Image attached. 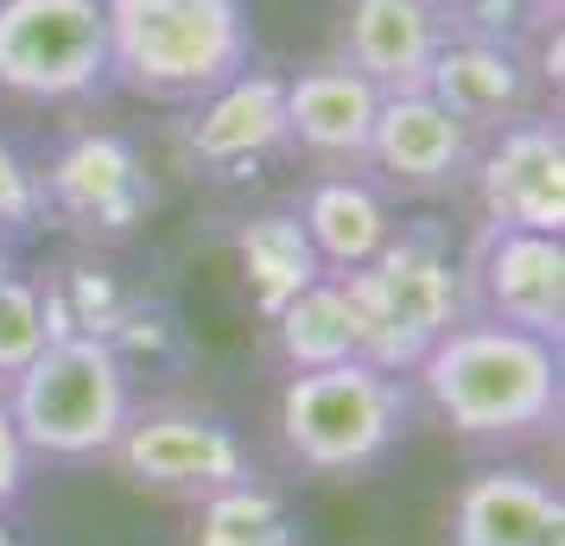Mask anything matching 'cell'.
<instances>
[{"label":"cell","instance_id":"6da1fadb","mask_svg":"<svg viewBox=\"0 0 565 546\" xmlns=\"http://www.w3.org/2000/svg\"><path fill=\"white\" fill-rule=\"evenodd\" d=\"M559 343L527 338L514 324H489V318H458L413 363V388L458 439L514 445L559 419Z\"/></svg>","mask_w":565,"mask_h":546},{"label":"cell","instance_id":"7a4b0ae2","mask_svg":"<svg viewBox=\"0 0 565 546\" xmlns=\"http://www.w3.org/2000/svg\"><path fill=\"white\" fill-rule=\"evenodd\" d=\"M108 83L140 103H198L248 71L242 0H103Z\"/></svg>","mask_w":565,"mask_h":546},{"label":"cell","instance_id":"3957f363","mask_svg":"<svg viewBox=\"0 0 565 546\" xmlns=\"http://www.w3.org/2000/svg\"><path fill=\"white\" fill-rule=\"evenodd\" d=\"M413 419L407 375H387L375 363H337L286 375L274 426L286 458L311 477H362L401 445Z\"/></svg>","mask_w":565,"mask_h":546},{"label":"cell","instance_id":"277c9868","mask_svg":"<svg viewBox=\"0 0 565 546\" xmlns=\"http://www.w3.org/2000/svg\"><path fill=\"white\" fill-rule=\"evenodd\" d=\"M0 394L26 451L57 464L108 458V445L134 419V375L115 363L108 343L89 338H52Z\"/></svg>","mask_w":565,"mask_h":546},{"label":"cell","instance_id":"5b68a950","mask_svg":"<svg viewBox=\"0 0 565 546\" xmlns=\"http://www.w3.org/2000/svg\"><path fill=\"white\" fill-rule=\"evenodd\" d=\"M337 287L356 318V356L387 368V375H413V363L458 318H470L463 312V274L438 235H394L369 267L337 274Z\"/></svg>","mask_w":565,"mask_h":546},{"label":"cell","instance_id":"8992f818","mask_svg":"<svg viewBox=\"0 0 565 546\" xmlns=\"http://www.w3.org/2000/svg\"><path fill=\"white\" fill-rule=\"evenodd\" d=\"M108 83L103 0H0V89L20 103H83Z\"/></svg>","mask_w":565,"mask_h":546},{"label":"cell","instance_id":"52a82bcc","mask_svg":"<svg viewBox=\"0 0 565 546\" xmlns=\"http://www.w3.org/2000/svg\"><path fill=\"white\" fill-rule=\"evenodd\" d=\"M159 191L147 179V159L134 153L128 133L115 128H83L71 133L45 172H39V210L64 216L89 242H121L153 216Z\"/></svg>","mask_w":565,"mask_h":546},{"label":"cell","instance_id":"ba28073f","mask_svg":"<svg viewBox=\"0 0 565 546\" xmlns=\"http://www.w3.org/2000/svg\"><path fill=\"white\" fill-rule=\"evenodd\" d=\"M108 458L134 490L179 495V502H204L210 490L255 477L235 426H223L216 414H198V407H147V414L134 407L121 439L108 445Z\"/></svg>","mask_w":565,"mask_h":546},{"label":"cell","instance_id":"9c48e42d","mask_svg":"<svg viewBox=\"0 0 565 546\" xmlns=\"http://www.w3.org/2000/svg\"><path fill=\"white\" fill-rule=\"evenodd\" d=\"M458 274H463V312L470 318L514 324L527 338L559 343L565 331V242L559 235L483 223Z\"/></svg>","mask_w":565,"mask_h":546},{"label":"cell","instance_id":"30bf717a","mask_svg":"<svg viewBox=\"0 0 565 546\" xmlns=\"http://www.w3.org/2000/svg\"><path fill=\"white\" fill-rule=\"evenodd\" d=\"M470 191L495 229H565V133L553 115H521L470 153Z\"/></svg>","mask_w":565,"mask_h":546},{"label":"cell","instance_id":"8fae6325","mask_svg":"<svg viewBox=\"0 0 565 546\" xmlns=\"http://www.w3.org/2000/svg\"><path fill=\"white\" fill-rule=\"evenodd\" d=\"M184 153L223 172V179H248V165L274 159L286 140V77L274 71H235L216 83L210 96L184 103Z\"/></svg>","mask_w":565,"mask_h":546},{"label":"cell","instance_id":"7c38bea8","mask_svg":"<svg viewBox=\"0 0 565 546\" xmlns=\"http://www.w3.org/2000/svg\"><path fill=\"white\" fill-rule=\"evenodd\" d=\"M470 153H477V133L445 103H433L426 89H413V96H382L362 165L382 172L394 191L426 197V191H451V184L470 179Z\"/></svg>","mask_w":565,"mask_h":546},{"label":"cell","instance_id":"4fadbf2b","mask_svg":"<svg viewBox=\"0 0 565 546\" xmlns=\"http://www.w3.org/2000/svg\"><path fill=\"white\" fill-rule=\"evenodd\" d=\"M426 96L445 103L470 133H495L534 115L540 103V71L527 64L521 45H495V39H451L433 57V77H426Z\"/></svg>","mask_w":565,"mask_h":546},{"label":"cell","instance_id":"5bb4252c","mask_svg":"<svg viewBox=\"0 0 565 546\" xmlns=\"http://www.w3.org/2000/svg\"><path fill=\"white\" fill-rule=\"evenodd\" d=\"M375 108H382V89L356 77L343 57L306 64L299 77H286V140L306 147L311 159H331V165L350 172V165L369 159Z\"/></svg>","mask_w":565,"mask_h":546},{"label":"cell","instance_id":"9a60e30c","mask_svg":"<svg viewBox=\"0 0 565 546\" xmlns=\"http://www.w3.org/2000/svg\"><path fill=\"white\" fill-rule=\"evenodd\" d=\"M445 26L426 0H350L343 7V64L369 77L382 96H413L433 77Z\"/></svg>","mask_w":565,"mask_h":546},{"label":"cell","instance_id":"2e32d148","mask_svg":"<svg viewBox=\"0 0 565 546\" xmlns=\"http://www.w3.org/2000/svg\"><path fill=\"white\" fill-rule=\"evenodd\" d=\"M559 527L565 502L534 470L489 464L451 495V546H559Z\"/></svg>","mask_w":565,"mask_h":546},{"label":"cell","instance_id":"e0dca14e","mask_svg":"<svg viewBox=\"0 0 565 546\" xmlns=\"http://www.w3.org/2000/svg\"><path fill=\"white\" fill-rule=\"evenodd\" d=\"M299 229L318 248L324 274H350V267H369L394 242V210H387L382 184H369L362 172H324L299 191Z\"/></svg>","mask_w":565,"mask_h":546},{"label":"cell","instance_id":"ac0fdd59","mask_svg":"<svg viewBox=\"0 0 565 546\" xmlns=\"http://www.w3.org/2000/svg\"><path fill=\"white\" fill-rule=\"evenodd\" d=\"M235 267H242V287H248V306L260 318H274L286 299H299L311 280H324V260L306 242L299 216L292 210H260L235 229Z\"/></svg>","mask_w":565,"mask_h":546},{"label":"cell","instance_id":"d6986e66","mask_svg":"<svg viewBox=\"0 0 565 546\" xmlns=\"http://www.w3.org/2000/svg\"><path fill=\"white\" fill-rule=\"evenodd\" d=\"M39 299H45V343L52 338L108 343L140 292L103 255H77V260H64V267H52V274H39Z\"/></svg>","mask_w":565,"mask_h":546},{"label":"cell","instance_id":"ffe728a7","mask_svg":"<svg viewBox=\"0 0 565 546\" xmlns=\"http://www.w3.org/2000/svg\"><path fill=\"white\" fill-rule=\"evenodd\" d=\"M267 324H274V350H280V363L292 368V375H299V368L356 363V318H350V299L337 287V274L311 280V287L299 292V299H286Z\"/></svg>","mask_w":565,"mask_h":546},{"label":"cell","instance_id":"44dd1931","mask_svg":"<svg viewBox=\"0 0 565 546\" xmlns=\"http://www.w3.org/2000/svg\"><path fill=\"white\" fill-rule=\"evenodd\" d=\"M191 546H306L299 521L280 490L242 477L230 490H210L191 515Z\"/></svg>","mask_w":565,"mask_h":546},{"label":"cell","instance_id":"7402d4cb","mask_svg":"<svg viewBox=\"0 0 565 546\" xmlns=\"http://www.w3.org/2000/svg\"><path fill=\"white\" fill-rule=\"evenodd\" d=\"M39 350H45V299H39V280L0 274V382H13Z\"/></svg>","mask_w":565,"mask_h":546},{"label":"cell","instance_id":"603a6c76","mask_svg":"<svg viewBox=\"0 0 565 546\" xmlns=\"http://www.w3.org/2000/svg\"><path fill=\"white\" fill-rule=\"evenodd\" d=\"M32 216H39V172L0 140V235L26 229Z\"/></svg>","mask_w":565,"mask_h":546},{"label":"cell","instance_id":"cb8c5ba5","mask_svg":"<svg viewBox=\"0 0 565 546\" xmlns=\"http://www.w3.org/2000/svg\"><path fill=\"white\" fill-rule=\"evenodd\" d=\"M32 483V451L20 439V426L7 414V394H0V515H13V502L26 495Z\"/></svg>","mask_w":565,"mask_h":546},{"label":"cell","instance_id":"d4e9b609","mask_svg":"<svg viewBox=\"0 0 565 546\" xmlns=\"http://www.w3.org/2000/svg\"><path fill=\"white\" fill-rule=\"evenodd\" d=\"M0 546H26V540H20V527H13L7 515H0Z\"/></svg>","mask_w":565,"mask_h":546},{"label":"cell","instance_id":"484cf974","mask_svg":"<svg viewBox=\"0 0 565 546\" xmlns=\"http://www.w3.org/2000/svg\"><path fill=\"white\" fill-rule=\"evenodd\" d=\"M527 7H534L540 20H559V0H527Z\"/></svg>","mask_w":565,"mask_h":546},{"label":"cell","instance_id":"4316f807","mask_svg":"<svg viewBox=\"0 0 565 546\" xmlns=\"http://www.w3.org/2000/svg\"><path fill=\"white\" fill-rule=\"evenodd\" d=\"M0 274H13V255H7V235H0Z\"/></svg>","mask_w":565,"mask_h":546},{"label":"cell","instance_id":"83f0119b","mask_svg":"<svg viewBox=\"0 0 565 546\" xmlns=\"http://www.w3.org/2000/svg\"><path fill=\"white\" fill-rule=\"evenodd\" d=\"M426 7H433V13H445V7H458V0H426Z\"/></svg>","mask_w":565,"mask_h":546}]
</instances>
